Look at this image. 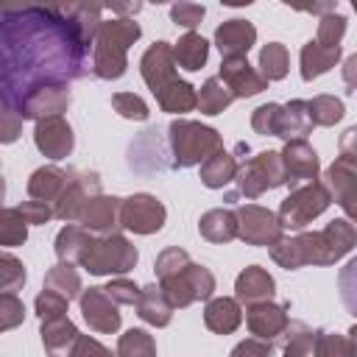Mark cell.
<instances>
[{"label": "cell", "mask_w": 357, "mask_h": 357, "mask_svg": "<svg viewBox=\"0 0 357 357\" xmlns=\"http://www.w3.org/2000/svg\"><path fill=\"white\" fill-rule=\"evenodd\" d=\"M142 6L139 3H128V6H112V11H117V14H137Z\"/></svg>", "instance_id": "91938a15"}, {"label": "cell", "mask_w": 357, "mask_h": 357, "mask_svg": "<svg viewBox=\"0 0 357 357\" xmlns=\"http://www.w3.org/2000/svg\"><path fill=\"white\" fill-rule=\"evenodd\" d=\"M167 209L151 192H134L120 204V226L134 234H153L165 226Z\"/></svg>", "instance_id": "30bf717a"}, {"label": "cell", "mask_w": 357, "mask_h": 357, "mask_svg": "<svg viewBox=\"0 0 357 357\" xmlns=\"http://www.w3.org/2000/svg\"><path fill=\"white\" fill-rule=\"evenodd\" d=\"M112 109L120 114V117H126V120H137V123H142V120H148V103L139 98V95H134V92H114L112 95Z\"/></svg>", "instance_id": "7bdbcfd3"}, {"label": "cell", "mask_w": 357, "mask_h": 357, "mask_svg": "<svg viewBox=\"0 0 357 357\" xmlns=\"http://www.w3.org/2000/svg\"><path fill=\"white\" fill-rule=\"evenodd\" d=\"M329 204H332L329 190L321 181H312V184H304L298 190H290V195L282 201L276 218H279L282 229H287V231H304L318 215L326 212Z\"/></svg>", "instance_id": "52a82bcc"}, {"label": "cell", "mask_w": 357, "mask_h": 357, "mask_svg": "<svg viewBox=\"0 0 357 357\" xmlns=\"http://www.w3.org/2000/svg\"><path fill=\"white\" fill-rule=\"evenodd\" d=\"M354 245H357V229L346 218H337L326 223L321 231H298L296 237H282L271 248V257L276 265L287 271H298L304 265H335Z\"/></svg>", "instance_id": "7a4b0ae2"}, {"label": "cell", "mask_w": 357, "mask_h": 357, "mask_svg": "<svg viewBox=\"0 0 357 357\" xmlns=\"http://www.w3.org/2000/svg\"><path fill=\"white\" fill-rule=\"evenodd\" d=\"M257 42V28L248 20H226L215 31V47L220 50L223 59L245 56Z\"/></svg>", "instance_id": "d6986e66"}, {"label": "cell", "mask_w": 357, "mask_h": 357, "mask_svg": "<svg viewBox=\"0 0 357 357\" xmlns=\"http://www.w3.org/2000/svg\"><path fill=\"white\" fill-rule=\"evenodd\" d=\"M237 212V237L245 245H268L273 248L284 234L276 212L257 206V204H243L234 209Z\"/></svg>", "instance_id": "9c48e42d"}, {"label": "cell", "mask_w": 357, "mask_h": 357, "mask_svg": "<svg viewBox=\"0 0 357 357\" xmlns=\"http://www.w3.org/2000/svg\"><path fill=\"white\" fill-rule=\"evenodd\" d=\"M343 114H346V106L335 95H315L310 100V117L315 126H335L343 120Z\"/></svg>", "instance_id": "74e56055"}, {"label": "cell", "mask_w": 357, "mask_h": 357, "mask_svg": "<svg viewBox=\"0 0 357 357\" xmlns=\"http://www.w3.org/2000/svg\"><path fill=\"white\" fill-rule=\"evenodd\" d=\"M343 81L351 92H357V53H351L346 61H343Z\"/></svg>", "instance_id": "680465c9"}, {"label": "cell", "mask_w": 357, "mask_h": 357, "mask_svg": "<svg viewBox=\"0 0 357 357\" xmlns=\"http://www.w3.org/2000/svg\"><path fill=\"white\" fill-rule=\"evenodd\" d=\"M343 33H346V17H343V14H337V11H332V14L321 17L315 42H318V45H324V47H340Z\"/></svg>", "instance_id": "bcb514c9"}, {"label": "cell", "mask_w": 357, "mask_h": 357, "mask_svg": "<svg viewBox=\"0 0 357 357\" xmlns=\"http://www.w3.org/2000/svg\"><path fill=\"white\" fill-rule=\"evenodd\" d=\"M198 231L209 243H231L237 237V212L234 209H209L201 215Z\"/></svg>", "instance_id": "f546056e"}, {"label": "cell", "mask_w": 357, "mask_h": 357, "mask_svg": "<svg viewBox=\"0 0 357 357\" xmlns=\"http://www.w3.org/2000/svg\"><path fill=\"white\" fill-rule=\"evenodd\" d=\"M218 78L229 86V92H231L234 98H254V95H259L262 89H268V81L262 78L259 70H254V67L248 64L245 56L223 59Z\"/></svg>", "instance_id": "2e32d148"}, {"label": "cell", "mask_w": 357, "mask_h": 357, "mask_svg": "<svg viewBox=\"0 0 357 357\" xmlns=\"http://www.w3.org/2000/svg\"><path fill=\"white\" fill-rule=\"evenodd\" d=\"M42 346L47 357H73L75 346L81 340L78 326L70 318H56V321H42Z\"/></svg>", "instance_id": "44dd1931"}, {"label": "cell", "mask_w": 357, "mask_h": 357, "mask_svg": "<svg viewBox=\"0 0 357 357\" xmlns=\"http://www.w3.org/2000/svg\"><path fill=\"white\" fill-rule=\"evenodd\" d=\"M142 28L134 22V17H112L103 20L92 45V75L103 81H117L123 78L128 67V47L139 39Z\"/></svg>", "instance_id": "3957f363"}, {"label": "cell", "mask_w": 357, "mask_h": 357, "mask_svg": "<svg viewBox=\"0 0 357 357\" xmlns=\"http://www.w3.org/2000/svg\"><path fill=\"white\" fill-rule=\"evenodd\" d=\"M190 262H192V259H190V254H187L184 248L170 245V248H165V251L156 257V262H153L156 279H159V282H162V279H170V276L181 273V271H184Z\"/></svg>", "instance_id": "60d3db41"}, {"label": "cell", "mask_w": 357, "mask_h": 357, "mask_svg": "<svg viewBox=\"0 0 357 357\" xmlns=\"http://www.w3.org/2000/svg\"><path fill=\"white\" fill-rule=\"evenodd\" d=\"M70 181V170H61L59 165H45L36 167L28 178V195L33 201H45V204H56V198L61 195V190Z\"/></svg>", "instance_id": "603a6c76"}, {"label": "cell", "mask_w": 357, "mask_h": 357, "mask_svg": "<svg viewBox=\"0 0 357 357\" xmlns=\"http://www.w3.org/2000/svg\"><path fill=\"white\" fill-rule=\"evenodd\" d=\"M162 290L167 293L173 307H190L195 301H209L215 293V273L198 262H190L181 273L162 279Z\"/></svg>", "instance_id": "ba28073f"}, {"label": "cell", "mask_w": 357, "mask_h": 357, "mask_svg": "<svg viewBox=\"0 0 357 357\" xmlns=\"http://www.w3.org/2000/svg\"><path fill=\"white\" fill-rule=\"evenodd\" d=\"M45 287L61 293L64 298H81L84 287H81V273L75 271V265L70 262H56L47 273H45Z\"/></svg>", "instance_id": "836d02e7"}, {"label": "cell", "mask_w": 357, "mask_h": 357, "mask_svg": "<svg viewBox=\"0 0 357 357\" xmlns=\"http://www.w3.org/2000/svg\"><path fill=\"white\" fill-rule=\"evenodd\" d=\"M167 148L173 156L170 167H195L223 151V139L212 126L178 117L167 126Z\"/></svg>", "instance_id": "277c9868"}, {"label": "cell", "mask_w": 357, "mask_h": 357, "mask_svg": "<svg viewBox=\"0 0 357 357\" xmlns=\"http://www.w3.org/2000/svg\"><path fill=\"white\" fill-rule=\"evenodd\" d=\"M351 8H354V14H357V0H354V3H351Z\"/></svg>", "instance_id": "6125c7cd"}, {"label": "cell", "mask_w": 357, "mask_h": 357, "mask_svg": "<svg viewBox=\"0 0 357 357\" xmlns=\"http://www.w3.org/2000/svg\"><path fill=\"white\" fill-rule=\"evenodd\" d=\"M231 100H234V95L229 92V86L220 78H206L198 92V109H201V114H209V117L220 114Z\"/></svg>", "instance_id": "d590c367"}, {"label": "cell", "mask_w": 357, "mask_h": 357, "mask_svg": "<svg viewBox=\"0 0 357 357\" xmlns=\"http://www.w3.org/2000/svg\"><path fill=\"white\" fill-rule=\"evenodd\" d=\"M117 357H156V340L145 329H128L117 340Z\"/></svg>", "instance_id": "8d00e7d4"}, {"label": "cell", "mask_w": 357, "mask_h": 357, "mask_svg": "<svg viewBox=\"0 0 357 357\" xmlns=\"http://www.w3.org/2000/svg\"><path fill=\"white\" fill-rule=\"evenodd\" d=\"M173 56H176V64L187 73H195L206 64L209 59V42L195 33V31H187L176 45H173Z\"/></svg>", "instance_id": "1f68e13d"}, {"label": "cell", "mask_w": 357, "mask_h": 357, "mask_svg": "<svg viewBox=\"0 0 357 357\" xmlns=\"http://www.w3.org/2000/svg\"><path fill=\"white\" fill-rule=\"evenodd\" d=\"M173 310H176V307L170 304V298H167V293L162 290V284H148V287H142V298H139V304H137V315H139L145 324L162 329V326H167V324L173 321Z\"/></svg>", "instance_id": "d4e9b609"}, {"label": "cell", "mask_w": 357, "mask_h": 357, "mask_svg": "<svg viewBox=\"0 0 357 357\" xmlns=\"http://www.w3.org/2000/svg\"><path fill=\"white\" fill-rule=\"evenodd\" d=\"M25 284V265L14 257V254H3L0 257V290L3 293H14Z\"/></svg>", "instance_id": "7dc6e473"}, {"label": "cell", "mask_w": 357, "mask_h": 357, "mask_svg": "<svg viewBox=\"0 0 357 357\" xmlns=\"http://www.w3.org/2000/svg\"><path fill=\"white\" fill-rule=\"evenodd\" d=\"M103 6H3L0 8V98L3 109L42 86H70L92 73L89 50Z\"/></svg>", "instance_id": "6da1fadb"}, {"label": "cell", "mask_w": 357, "mask_h": 357, "mask_svg": "<svg viewBox=\"0 0 357 357\" xmlns=\"http://www.w3.org/2000/svg\"><path fill=\"white\" fill-rule=\"evenodd\" d=\"M20 131H22V117L17 112H11V109H3L0 112V139L3 142H14L20 137Z\"/></svg>", "instance_id": "db71d44e"}, {"label": "cell", "mask_w": 357, "mask_h": 357, "mask_svg": "<svg viewBox=\"0 0 357 357\" xmlns=\"http://www.w3.org/2000/svg\"><path fill=\"white\" fill-rule=\"evenodd\" d=\"M137 259L139 254L131 245V240L114 231L92 240V245L81 259V268H86L95 276H112V273H128L137 265Z\"/></svg>", "instance_id": "5b68a950"}, {"label": "cell", "mask_w": 357, "mask_h": 357, "mask_svg": "<svg viewBox=\"0 0 357 357\" xmlns=\"http://www.w3.org/2000/svg\"><path fill=\"white\" fill-rule=\"evenodd\" d=\"M92 240H95V237H92L89 229L75 226V223H67V226L56 234V243H53L59 262H70V265L81 262L84 254H86V248L92 245Z\"/></svg>", "instance_id": "83f0119b"}, {"label": "cell", "mask_w": 357, "mask_h": 357, "mask_svg": "<svg viewBox=\"0 0 357 357\" xmlns=\"http://www.w3.org/2000/svg\"><path fill=\"white\" fill-rule=\"evenodd\" d=\"M204 324L209 332L215 335H231L240 324H243V310L237 298L220 296V298H209L206 310H204Z\"/></svg>", "instance_id": "cb8c5ba5"}, {"label": "cell", "mask_w": 357, "mask_h": 357, "mask_svg": "<svg viewBox=\"0 0 357 357\" xmlns=\"http://www.w3.org/2000/svg\"><path fill=\"white\" fill-rule=\"evenodd\" d=\"M234 181H237V192L245 198H259L268 190L284 187L287 173H284L282 151H262V153L251 156L248 162L240 165Z\"/></svg>", "instance_id": "8992f818"}, {"label": "cell", "mask_w": 357, "mask_h": 357, "mask_svg": "<svg viewBox=\"0 0 357 357\" xmlns=\"http://www.w3.org/2000/svg\"><path fill=\"white\" fill-rule=\"evenodd\" d=\"M343 212H346V218H349V223H357V190H351V192H346L343 198H337L335 201Z\"/></svg>", "instance_id": "6f0895ef"}, {"label": "cell", "mask_w": 357, "mask_h": 357, "mask_svg": "<svg viewBox=\"0 0 357 357\" xmlns=\"http://www.w3.org/2000/svg\"><path fill=\"white\" fill-rule=\"evenodd\" d=\"M67 304H70V298H64L61 293L47 290V287H45V290L36 296V301H33L39 321H56V318H67Z\"/></svg>", "instance_id": "ee69618b"}, {"label": "cell", "mask_w": 357, "mask_h": 357, "mask_svg": "<svg viewBox=\"0 0 357 357\" xmlns=\"http://www.w3.org/2000/svg\"><path fill=\"white\" fill-rule=\"evenodd\" d=\"M312 117H310V100H290L282 106V117H279V137L284 142L293 139H304L312 131Z\"/></svg>", "instance_id": "4316f807"}, {"label": "cell", "mask_w": 357, "mask_h": 357, "mask_svg": "<svg viewBox=\"0 0 357 357\" xmlns=\"http://www.w3.org/2000/svg\"><path fill=\"white\" fill-rule=\"evenodd\" d=\"M245 324L251 329L254 337L259 340H279L282 332L287 329L290 318H287V307L284 304H273V301H259V304H251L245 310Z\"/></svg>", "instance_id": "ac0fdd59"}, {"label": "cell", "mask_w": 357, "mask_h": 357, "mask_svg": "<svg viewBox=\"0 0 357 357\" xmlns=\"http://www.w3.org/2000/svg\"><path fill=\"white\" fill-rule=\"evenodd\" d=\"M279 117H282L279 103H262L251 114V128L262 137H279Z\"/></svg>", "instance_id": "f6af8a7d"}, {"label": "cell", "mask_w": 357, "mask_h": 357, "mask_svg": "<svg viewBox=\"0 0 357 357\" xmlns=\"http://www.w3.org/2000/svg\"><path fill=\"white\" fill-rule=\"evenodd\" d=\"M78 304H81V315H84V321L89 324L92 332L112 335V332L120 329V312H117V304L112 301V296L106 293V287L84 290Z\"/></svg>", "instance_id": "5bb4252c"}, {"label": "cell", "mask_w": 357, "mask_h": 357, "mask_svg": "<svg viewBox=\"0 0 357 357\" xmlns=\"http://www.w3.org/2000/svg\"><path fill=\"white\" fill-rule=\"evenodd\" d=\"M33 145L39 148L42 156L59 162V159L70 156L73 148H75L73 126H70L64 117H47V120H39L36 128H33Z\"/></svg>", "instance_id": "9a60e30c"}, {"label": "cell", "mask_w": 357, "mask_h": 357, "mask_svg": "<svg viewBox=\"0 0 357 357\" xmlns=\"http://www.w3.org/2000/svg\"><path fill=\"white\" fill-rule=\"evenodd\" d=\"M287 67H290V56L282 42H268L259 50V73L265 81H282L287 75Z\"/></svg>", "instance_id": "e575fe53"}, {"label": "cell", "mask_w": 357, "mask_h": 357, "mask_svg": "<svg viewBox=\"0 0 357 357\" xmlns=\"http://www.w3.org/2000/svg\"><path fill=\"white\" fill-rule=\"evenodd\" d=\"M139 73H142V81L148 84V89L153 95H159L173 81H178V75H176V56H173L170 42H153L142 53V59H139Z\"/></svg>", "instance_id": "7c38bea8"}, {"label": "cell", "mask_w": 357, "mask_h": 357, "mask_svg": "<svg viewBox=\"0 0 357 357\" xmlns=\"http://www.w3.org/2000/svg\"><path fill=\"white\" fill-rule=\"evenodd\" d=\"M315 357H357V346L349 335H337V332H324L318 337V349Z\"/></svg>", "instance_id": "ab89813d"}, {"label": "cell", "mask_w": 357, "mask_h": 357, "mask_svg": "<svg viewBox=\"0 0 357 357\" xmlns=\"http://www.w3.org/2000/svg\"><path fill=\"white\" fill-rule=\"evenodd\" d=\"M282 159H284V173H287V187L290 190H298L304 184H312L318 178V173H321L318 153L312 151V145L307 139L284 142Z\"/></svg>", "instance_id": "4fadbf2b"}, {"label": "cell", "mask_w": 357, "mask_h": 357, "mask_svg": "<svg viewBox=\"0 0 357 357\" xmlns=\"http://www.w3.org/2000/svg\"><path fill=\"white\" fill-rule=\"evenodd\" d=\"M237 170H240L237 156L229 153V151H218L215 156H209L201 165V184L209 187V190H220V187H226L229 181L237 178Z\"/></svg>", "instance_id": "4dcf8cb0"}, {"label": "cell", "mask_w": 357, "mask_h": 357, "mask_svg": "<svg viewBox=\"0 0 357 357\" xmlns=\"http://www.w3.org/2000/svg\"><path fill=\"white\" fill-rule=\"evenodd\" d=\"M337 290L343 298V307L357 318V257H351L340 273H337Z\"/></svg>", "instance_id": "b9f144b4"}, {"label": "cell", "mask_w": 357, "mask_h": 357, "mask_svg": "<svg viewBox=\"0 0 357 357\" xmlns=\"http://www.w3.org/2000/svg\"><path fill=\"white\" fill-rule=\"evenodd\" d=\"M204 14H206V8L198 6V3H176V6H170V20L176 25H181V28H187V31L201 25Z\"/></svg>", "instance_id": "f907efd6"}, {"label": "cell", "mask_w": 357, "mask_h": 357, "mask_svg": "<svg viewBox=\"0 0 357 357\" xmlns=\"http://www.w3.org/2000/svg\"><path fill=\"white\" fill-rule=\"evenodd\" d=\"M273 293H276V282H273V276L265 271V268H259V265H248L240 276H237V282H234V298L240 301V304H259V301H271L273 298Z\"/></svg>", "instance_id": "7402d4cb"}, {"label": "cell", "mask_w": 357, "mask_h": 357, "mask_svg": "<svg viewBox=\"0 0 357 357\" xmlns=\"http://www.w3.org/2000/svg\"><path fill=\"white\" fill-rule=\"evenodd\" d=\"M340 56H343V47H324L315 39H310L301 47V78L312 81V78L329 73L340 61Z\"/></svg>", "instance_id": "f1b7e54d"}, {"label": "cell", "mask_w": 357, "mask_h": 357, "mask_svg": "<svg viewBox=\"0 0 357 357\" xmlns=\"http://www.w3.org/2000/svg\"><path fill=\"white\" fill-rule=\"evenodd\" d=\"M120 204L123 198H114V195H95L89 198V204L84 206L81 212V226L95 231L98 237L100 234H114V229L120 226Z\"/></svg>", "instance_id": "ffe728a7"}, {"label": "cell", "mask_w": 357, "mask_h": 357, "mask_svg": "<svg viewBox=\"0 0 357 357\" xmlns=\"http://www.w3.org/2000/svg\"><path fill=\"white\" fill-rule=\"evenodd\" d=\"M73 357H117V354H112L103 343H98L95 337H89V335H81V340H78V346H75V354Z\"/></svg>", "instance_id": "11a10c76"}, {"label": "cell", "mask_w": 357, "mask_h": 357, "mask_svg": "<svg viewBox=\"0 0 357 357\" xmlns=\"http://www.w3.org/2000/svg\"><path fill=\"white\" fill-rule=\"evenodd\" d=\"M17 209H20V215L25 218L28 226H45L50 218H56L53 206L45 204V201H22Z\"/></svg>", "instance_id": "816d5d0a"}, {"label": "cell", "mask_w": 357, "mask_h": 357, "mask_svg": "<svg viewBox=\"0 0 357 357\" xmlns=\"http://www.w3.org/2000/svg\"><path fill=\"white\" fill-rule=\"evenodd\" d=\"M284 357H296V354H284Z\"/></svg>", "instance_id": "be15d7a7"}, {"label": "cell", "mask_w": 357, "mask_h": 357, "mask_svg": "<svg viewBox=\"0 0 357 357\" xmlns=\"http://www.w3.org/2000/svg\"><path fill=\"white\" fill-rule=\"evenodd\" d=\"M100 195V178L95 170H70V181L61 190V195L53 204V212L59 220L64 223H75L81 220L84 206L89 204V198Z\"/></svg>", "instance_id": "8fae6325"}, {"label": "cell", "mask_w": 357, "mask_h": 357, "mask_svg": "<svg viewBox=\"0 0 357 357\" xmlns=\"http://www.w3.org/2000/svg\"><path fill=\"white\" fill-rule=\"evenodd\" d=\"M106 293L112 296L114 304H126V307H137L142 298V287H137L131 279H112L106 284Z\"/></svg>", "instance_id": "681fc988"}, {"label": "cell", "mask_w": 357, "mask_h": 357, "mask_svg": "<svg viewBox=\"0 0 357 357\" xmlns=\"http://www.w3.org/2000/svg\"><path fill=\"white\" fill-rule=\"evenodd\" d=\"M22 318H25V304L14 293H3L0 296V329L8 332L14 326H20Z\"/></svg>", "instance_id": "c3c4849f"}, {"label": "cell", "mask_w": 357, "mask_h": 357, "mask_svg": "<svg viewBox=\"0 0 357 357\" xmlns=\"http://www.w3.org/2000/svg\"><path fill=\"white\" fill-rule=\"evenodd\" d=\"M346 335H349V337H351V340H354V346H357V324H354V326H351V329H349V332H346Z\"/></svg>", "instance_id": "94428289"}, {"label": "cell", "mask_w": 357, "mask_h": 357, "mask_svg": "<svg viewBox=\"0 0 357 357\" xmlns=\"http://www.w3.org/2000/svg\"><path fill=\"white\" fill-rule=\"evenodd\" d=\"M321 184L329 190L332 201H337V198H343L346 192L357 190V156L340 153V156L326 167Z\"/></svg>", "instance_id": "484cf974"}, {"label": "cell", "mask_w": 357, "mask_h": 357, "mask_svg": "<svg viewBox=\"0 0 357 357\" xmlns=\"http://www.w3.org/2000/svg\"><path fill=\"white\" fill-rule=\"evenodd\" d=\"M25 237H28V223H25V218L20 215L17 206H6V209L0 212V243H3L6 248H11V245H22Z\"/></svg>", "instance_id": "f35d334b"}, {"label": "cell", "mask_w": 357, "mask_h": 357, "mask_svg": "<svg viewBox=\"0 0 357 357\" xmlns=\"http://www.w3.org/2000/svg\"><path fill=\"white\" fill-rule=\"evenodd\" d=\"M229 357H273V343L259 340V337H248V340H240Z\"/></svg>", "instance_id": "f5cc1de1"}, {"label": "cell", "mask_w": 357, "mask_h": 357, "mask_svg": "<svg viewBox=\"0 0 357 357\" xmlns=\"http://www.w3.org/2000/svg\"><path fill=\"white\" fill-rule=\"evenodd\" d=\"M337 148H340V153L357 156V126H351V128H346V131L340 134V142H337Z\"/></svg>", "instance_id": "9f6ffc18"}, {"label": "cell", "mask_w": 357, "mask_h": 357, "mask_svg": "<svg viewBox=\"0 0 357 357\" xmlns=\"http://www.w3.org/2000/svg\"><path fill=\"white\" fill-rule=\"evenodd\" d=\"M70 100H73L70 86H42L20 103L17 114L22 120H36V123L47 120V117H61V112H67Z\"/></svg>", "instance_id": "e0dca14e"}, {"label": "cell", "mask_w": 357, "mask_h": 357, "mask_svg": "<svg viewBox=\"0 0 357 357\" xmlns=\"http://www.w3.org/2000/svg\"><path fill=\"white\" fill-rule=\"evenodd\" d=\"M156 103L162 112H170V114H184V112H192L198 106V92L192 84L187 81H173L167 89H162L156 95Z\"/></svg>", "instance_id": "d6a6232c"}]
</instances>
